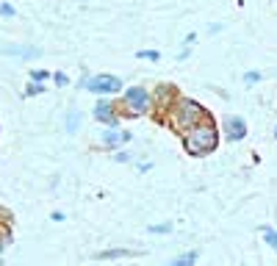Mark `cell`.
<instances>
[{"mask_svg":"<svg viewBox=\"0 0 277 266\" xmlns=\"http://www.w3.org/2000/svg\"><path fill=\"white\" fill-rule=\"evenodd\" d=\"M183 147L188 155H208L214 153L216 147H219V131H216V125L211 122V117L197 122L194 128H188L183 133Z\"/></svg>","mask_w":277,"mask_h":266,"instance_id":"obj_1","label":"cell"},{"mask_svg":"<svg viewBox=\"0 0 277 266\" xmlns=\"http://www.w3.org/2000/svg\"><path fill=\"white\" fill-rule=\"evenodd\" d=\"M166 114H169V125L178 133H186L188 128H194L197 122L208 119V111L191 97H175V103L169 106Z\"/></svg>","mask_w":277,"mask_h":266,"instance_id":"obj_2","label":"cell"},{"mask_svg":"<svg viewBox=\"0 0 277 266\" xmlns=\"http://www.w3.org/2000/svg\"><path fill=\"white\" fill-rule=\"evenodd\" d=\"M122 103H125V108H131V111H127L131 117H141V114H150L153 94L147 92L144 86H133V89H125Z\"/></svg>","mask_w":277,"mask_h":266,"instance_id":"obj_3","label":"cell"},{"mask_svg":"<svg viewBox=\"0 0 277 266\" xmlns=\"http://www.w3.org/2000/svg\"><path fill=\"white\" fill-rule=\"evenodd\" d=\"M83 86L89 89L92 94H117V92H122V80H119L117 75H94V78H89Z\"/></svg>","mask_w":277,"mask_h":266,"instance_id":"obj_4","label":"cell"},{"mask_svg":"<svg viewBox=\"0 0 277 266\" xmlns=\"http://www.w3.org/2000/svg\"><path fill=\"white\" fill-rule=\"evenodd\" d=\"M125 141H131V133L122 131V128H117V125H108L103 133H100V145L103 147H119V145H125Z\"/></svg>","mask_w":277,"mask_h":266,"instance_id":"obj_5","label":"cell"},{"mask_svg":"<svg viewBox=\"0 0 277 266\" xmlns=\"http://www.w3.org/2000/svg\"><path fill=\"white\" fill-rule=\"evenodd\" d=\"M225 136L230 141H241L247 136V122H244V117H225Z\"/></svg>","mask_w":277,"mask_h":266,"instance_id":"obj_6","label":"cell"},{"mask_svg":"<svg viewBox=\"0 0 277 266\" xmlns=\"http://www.w3.org/2000/svg\"><path fill=\"white\" fill-rule=\"evenodd\" d=\"M94 119H100L103 125H117V122H119L117 106H114L111 100H100V103L94 106Z\"/></svg>","mask_w":277,"mask_h":266,"instance_id":"obj_7","label":"cell"},{"mask_svg":"<svg viewBox=\"0 0 277 266\" xmlns=\"http://www.w3.org/2000/svg\"><path fill=\"white\" fill-rule=\"evenodd\" d=\"M197 263V252H186V255H180V258H175V261H169L166 266H194Z\"/></svg>","mask_w":277,"mask_h":266,"instance_id":"obj_8","label":"cell"},{"mask_svg":"<svg viewBox=\"0 0 277 266\" xmlns=\"http://www.w3.org/2000/svg\"><path fill=\"white\" fill-rule=\"evenodd\" d=\"M125 255H131V250H103V252H97V261H108V258H125Z\"/></svg>","mask_w":277,"mask_h":266,"instance_id":"obj_9","label":"cell"},{"mask_svg":"<svg viewBox=\"0 0 277 266\" xmlns=\"http://www.w3.org/2000/svg\"><path fill=\"white\" fill-rule=\"evenodd\" d=\"M6 53L9 56H28V58L39 56V50H31V47H6Z\"/></svg>","mask_w":277,"mask_h":266,"instance_id":"obj_10","label":"cell"},{"mask_svg":"<svg viewBox=\"0 0 277 266\" xmlns=\"http://www.w3.org/2000/svg\"><path fill=\"white\" fill-rule=\"evenodd\" d=\"M45 92V84H39V80H31L28 86H25L23 97H33V94H42Z\"/></svg>","mask_w":277,"mask_h":266,"instance_id":"obj_11","label":"cell"},{"mask_svg":"<svg viewBox=\"0 0 277 266\" xmlns=\"http://www.w3.org/2000/svg\"><path fill=\"white\" fill-rule=\"evenodd\" d=\"M263 238H266V244H269L272 250H277V230L266 228V230H263Z\"/></svg>","mask_w":277,"mask_h":266,"instance_id":"obj_12","label":"cell"},{"mask_svg":"<svg viewBox=\"0 0 277 266\" xmlns=\"http://www.w3.org/2000/svg\"><path fill=\"white\" fill-rule=\"evenodd\" d=\"M136 58H144V61H158V58H161V53H158V50H139V53H136Z\"/></svg>","mask_w":277,"mask_h":266,"instance_id":"obj_13","label":"cell"},{"mask_svg":"<svg viewBox=\"0 0 277 266\" xmlns=\"http://www.w3.org/2000/svg\"><path fill=\"white\" fill-rule=\"evenodd\" d=\"M169 230H172L169 222H164V224H150V233H169Z\"/></svg>","mask_w":277,"mask_h":266,"instance_id":"obj_14","label":"cell"},{"mask_svg":"<svg viewBox=\"0 0 277 266\" xmlns=\"http://www.w3.org/2000/svg\"><path fill=\"white\" fill-rule=\"evenodd\" d=\"M0 17H17L14 6H9V3H0Z\"/></svg>","mask_w":277,"mask_h":266,"instance_id":"obj_15","label":"cell"},{"mask_svg":"<svg viewBox=\"0 0 277 266\" xmlns=\"http://www.w3.org/2000/svg\"><path fill=\"white\" fill-rule=\"evenodd\" d=\"M78 119H80V117H78V111H72V114H70V122H67V131H70V133H75Z\"/></svg>","mask_w":277,"mask_h":266,"instance_id":"obj_16","label":"cell"},{"mask_svg":"<svg viewBox=\"0 0 277 266\" xmlns=\"http://www.w3.org/2000/svg\"><path fill=\"white\" fill-rule=\"evenodd\" d=\"M47 78H50V75H47L45 70H33V72H31V80H39V84H45Z\"/></svg>","mask_w":277,"mask_h":266,"instance_id":"obj_17","label":"cell"},{"mask_svg":"<svg viewBox=\"0 0 277 266\" xmlns=\"http://www.w3.org/2000/svg\"><path fill=\"white\" fill-rule=\"evenodd\" d=\"M53 80H56V86H67V84H70V78H67L64 72H56V75H53Z\"/></svg>","mask_w":277,"mask_h":266,"instance_id":"obj_18","label":"cell"},{"mask_svg":"<svg viewBox=\"0 0 277 266\" xmlns=\"http://www.w3.org/2000/svg\"><path fill=\"white\" fill-rule=\"evenodd\" d=\"M261 80V72H247L244 75V84H258Z\"/></svg>","mask_w":277,"mask_h":266,"instance_id":"obj_19","label":"cell"},{"mask_svg":"<svg viewBox=\"0 0 277 266\" xmlns=\"http://www.w3.org/2000/svg\"><path fill=\"white\" fill-rule=\"evenodd\" d=\"M114 158H117L119 163H125V161H131V153H125V150H119V153L114 155Z\"/></svg>","mask_w":277,"mask_h":266,"instance_id":"obj_20","label":"cell"},{"mask_svg":"<svg viewBox=\"0 0 277 266\" xmlns=\"http://www.w3.org/2000/svg\"><path fill=\"white\" fill-rule=\"evenodd\" d=\"M274 133H277V128H274Z\"/></svg>","mask_w":277,"mask_h":266,"instance_id":"obj_21","label":"cell"}]
</instances>
